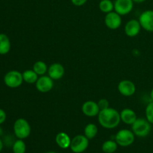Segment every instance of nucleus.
<instances>
[{"label": "nucleus", "mask_w": 153, "mask_h": 153, "mask_svg": "<svg viewBox=\"0 0 153 153\" xmlns=\"http://www.w3.org/2000/svg\"><path fill=\"white\" fill-rule=\"evenodd\" d=\"M10 41L5 34H0V55H6L10 50Z\"/></svg>", "instance_id": "f3484780"}, {"label": "nucleus", "mask_w": 153, "mask_h": 153, "mask_svg": "<svg viewBox=\"0 0 153 153\" xmlns=\"http://www.w3.org/2000/svg\"><path fill=\"white\" fill-rule=\"evenodd\" d=\"M120 119L123 123L126 125H132L137 119L135 112L131 108H124L120 112Z\"/></svg>", "instance_id": "2eb2a0df"}, {"label": "nucleus", "mask_w": 153, "mask_h": 153, "mask_svg": "<svg viewBox=\"0 0 153 153\" xmlns=\"http://www.w3.org/2000/svg\"><path fill=\"white\" fill-rule=\"evenodd\" d=\"M84 132H85V135L89 140H91L97 136V133H98V128L95 124L89 123L85 126Z\"/></svg>", "instance_id": "4be33fe9"}, {"label": "nucleus", "mask_w": 153, "mask_h": 153, "mask_svg": "<svg viewBox=\"0 0 153 153\" xmlns=\"http://www.w3.org/2000/svg\"><path fill=\"white\" fill-rule=\"evenodd\" d=\"M150 98H151V100H152V101H153V88L150 92Z\"/></svg>", "instance_id": "c756f323"}, {"label": "nucleus", "mask_w": 153, "mask_h": 153, "mask_svg": "<svg viewBox=\"0 0 153 153\" xmlns=\"http://www.w3.org/2000/svg\"><path fill=\"white\" fill-rule=\"evenodd\" d=\"M97 104H98L99 107H100V111L104 110V109L108 108L109 107V102L106 99H101V100H99Z\"/></svg>", "instance_id": "393cba45"}, {"label": "nucleus", "mask_w": 153, "mask_h": 153, "mask_svg": "<svg viewBox=\"0 0 153 153\" xmlns=\"http://www.w3.org/2000/svg\"><path fill=\"white\" fill-rule=\"evenodd\" d=\"M2 133H3V131H2V129H1V128H0V136H1V134H2Z\"/></svg>", "instance_id": "7c9ffc66"}, {"label": "nucleus", "mask_w": 153, "mask_h": 153, "mask_svg": "<svg viewBox=\"0 0 153 153\" xmlns=\"http://www.w3.org/2000/svg\"><path fill=\"white\" fill-rule=\"evenodd\" d=\"M135 135L132 131L129 129H121L115 135V141L120 146L126 147L134 143Z\"/></svg>", "instance_id": "20e7f679"}, {"label": "nucleus", "mask_w": 153, "mask_h": 153, "mask_svg": "<svg viewBox=\"0 0 153 153\" xmlns=\"http://www.w3.org/2000/svg\"><path fill=\"white\" fill-rule=\"evenodd\" d=\"M145 1H146V0H133V1L136 3H142V2H144Z\"/></svg>", "instance_id": "c85d7f7f"}, {"label": "nucleus", "mask_w": 153, "mask_h": 153, "mask_svg": "<svg viewBox=\"0 0 153 153\" xmlns=\"http://www.w3.org/2000/svg\"><path fill=\"white\" fill-rule=\"evenodd\" d=\"M23 81L28 84H35L38 79V75L33 70H26L22 73Z\"/></svg>", "instance_id": "a211bd4d"}, {"label": "nucleus", "mask_w": 153, "mask_h": 153, "mask_svg": "<svg viewBox=\"0 0 153 153\" xmlns=\"http://www.w3.org/2000/svg\"><path fill=\"white\" fill-rule=\"evenodd\" d=\"M98 122L101 126L107 129L117 128L121 122L120 112L110 107L101 110L98 114Z\"/></svg>", "instance_id": "f257e3e1"}, {"label": "nucleus", "mask_w": 153, "mask_h": 153, "mask_svg": "<svg viewBox=\"0 0 153 153\" xmlns=\"http://www.w3.org/2000/svg\"><path fill=\"white\" fill-rule=\"evenodd\" d=\"M12 150L13 153H25L26 151V145L22 139H18L12 146Z\"/></svg>", "instance_id": "5701e85b"}, {"label": "nucleus", "mask_w": 153, "mask_h": 153, "mask_svg": "<svg viewBox=\"0 0 153 153\" xmlns=\"http://www.w3.org/2000/svg\"><path fill=\"white\" fill-rule=\"evenodd\" d=\"M89 146V139L83 134H78L71 140L70 148L74 153H82Z\"/></svg>", "instance_id": "39448f33"}, {"label": "nucleus", "mask_w": 153, "mask_h": 153, "mask_svg": "<svg viewBox=\"0 0 153 153\" xmlns=\"http://www.w3.org/2000/svg\"><path fill=\"white\" fill-rule=\"evenodd\" d=\"M141 25H140L139 20L137 19H130L126 22L125 25V31L126 34L128 37H134L137 36L140 33V29H141Z\"/></svg>", "instance_id": "ddd939ff"}, {"label": "nucleus", "mask_w": 153, "mask_h": 153, "mask_svg": "<svg viewBox=\"0 0 153 153\" xmlns=\"http://www.w3.org/2000/svg\"><path fill=\"white\" fill-rule=\"evenodd\" d=\"M152 130V124L146 118H137L131 125V131L134 135L139 137H145L148 136Z\"/></svg>", "instance_id": "f03ea898"}, {"label": "nucleus", "mask_w": 153, "mask_h": 153, "mask_svg": "<svg viewBox=\"0 0 153 153\" xmlns=\"http://www.w3.org/2000/svg\"><path fill=\"white\" fill-rule=\"evenodd\" d=\"M82 111L85 116L89 117H94L98 116L100 109L97 102L92 101V100H88L82 105Z\"/></svg>", "instance_id": "f8f14e48"}, {"label": "nucleus", "mask_w": 153, "mask_h": 153, "mask_svg": "<svg viewBox=\"0 0 153 153\" xmlns=\"http://www.w3.org/2000/svg\"><path fill=\"white\" fill-rule=\"evenodd\" d=\"M105 24L106 26L111 30H116L122 25V18L116 11H111L106 13L105 17Z\"/></svg>", "instance_id": "6e6552de"}, {"label": "nucleus", "mask_w": 153, "mask_h": 153, "mask_svg": "<svg viewBox=\"0 0 153 153\" xmlns=\"http://www.w3.org/2000/svg\"><path fill=\"white\" fill-rule=\"evenodd\" d=\"M145 115L146 118L152 125H153V101H151L146 105L145 109Z\"/></svg>", "instance_id": "b1692460"}, {"label": "nucleus", "mask_w": 153, "mask_h": 153, "mask_svg": "<svg viewBox=\"0 0 153 153\" xmlns=\"http://www.w3.org/2000/svg\"><path fill=\"white\" fill-rule=\"evenodd\" d=\"M55 142L60 148L65 149L70 148L71 138L67 133L61 131V132L57 134L56 137H55Z\"/></svg>", "instance_id": "dca6fc26"}, {"label": "nucleus", "mask_w": 153, "mask_h": 153, "mask_svg": "<svg viewBox=\"0 0 153 153\" xmlns=\"http://www.w3.org/2000/svg\"><path fill=\"white\" fill-rule=\"evenodd\" d=\"M4 82L10 88H19L23 82L22 73L17 70H10L4 76Z\"/></svg>", "instance_id": "423d86ee"}, {"label": "nucleus", "mask_w": 153, "mask_h": 153, "mask_svg": "<svg viewBox=\"0 0 153 153\" xmlns=\"http://www.w3.org/2000/svg\"><path fill=\"white\" fill-rule=\"evenodd\" d=\"M120 94L124 97H131L136 92V86L130 80H123L119 83L117 87Z\"/></svg>", "instance_id": "9b49d317"}, {"label": "nucleus", "mask_w": 153, "mask_h": 153, "mask_svg": "<svg viewBox=\"0 0 153 153\" xmlns=\"http://www.w3.org/2000/svg\"><path fill=\"white\" fill-rule=\"evenodd\" d=\"M6 117H7V115H6L5 111L3 109L0 108V125L4 123V121L6 120Z\"/></svg>", "instance_id": "bb28decb"}, {"label": "nucleus", "mask_w": 153, "mask_h": 153, "mask_svg": "<svg viewBox=\"0 0 153 153\" xmlns=\"http://www.w3.org/2000/svg\"><path fill=\"white\" fill-rule=\"evenodd\" d=\"M48 68L47 64L44 62V61H38L37 62H35L33 65L32 70L37 73L38 76H44L46 73L48 72Z\"/></svg>", "instance_id": "6ab92c4d"}, {"label": "nucleus", "mask_w": 153, "mask_h": 153, "mask_svg": "<svg viewBox=\"0 0 153 153\" xmlns=\"http://www.w3.org/2000/svg\"><path fill=\"white\" fill-rule=\"evenodd\" d=\"M99 8L103 13H108L114 10V4L111 0H101L99 3Z\"/></svg>", "instance_id": "412c9836"}, {"label": "nucleus", "mask_w": 153, "mask_h": 153, "mask_svg": "<svg viewBox=\"0 0 153 153\" xmlns=\"http://www.w3.org/2000/svg\"><path fill=\"white\" fill-rule=\"evenodd\" d=\"M139 22L142 28L149 32H153V10H146L139 16Z\"/></svg>", "instance_id": "1a4fd4ad"}, {"label": "nucleus", "mask_w": 153, "mask_h": 153, "mask_svg": "<svg viewBox=\"0 0 153 153\" xmlns=\"http://www.w3.org/2000/svg\"><path fill=\"white\" fill-rule=\"evenodd\" d=\"M13 132L18 139H24L29 137L31 134V126L24 118H19L13 124Z\"/></svg>", "instance_id": "7ed1b4c3"}, {"label": "nucleus", "mask_w": 153, "mask_h": 153, "mask_svg": "<svg viewBox=\"0 0 153 153\" xmlns=\"http://www.w3.org/2000/svg\"><path fill=\"white\" fill-rule=\"evenodd\" d=\"M49 76H41L35 83L36 88L40 93H47L52 91L54 87V82Z\"/></svg>", "instance_id": "9d476101"}, {"label": "nucleus", "mask_w": 153, "mask_h": 153, "mask_svg": "<svg viewBox=\"0 0 153 153\" xmlns=\"http://www.w3.org/2000/svg\"><path fill=\"white\" fill-rule=\"evenodd\" d=\"M87 1H88V0H71V2L75 6H77V7H80V6L84 5Z\"/></svg>", "instance_id": "a878e982"}, {"label": "nucleus", "mask_w": 153, "mask_h": 153, "mask_svg": "<svg viewBox=\"0 0 153 153\" xmlns=\"http://www.w3.org/2000/svg\"><path fill=\"white\" fill-rule=\"evenodd\" d=\"M2 149H3V142H2V140L0 139V152H1Z\"/></svg>", "instance_id": "cd10ccee"}, {"label": "nucleus", "mask_w": 153, "mask_h": 153, "mask_svg": "<svg viewBox=\"0 0 153 153\" xmlns=\"http://www.w3.org/2000/svg\"><path fill=\"white\" fill-rule=\"evenodd\" d=\"M114 11L119 13L120 16L127 15L131 13L134 7L133 0H115Z\"/></svg>", "instance_id": "0eeeda50"}, {"label": "nucleus", "mask_w": 153, "mask_h": 153, "mask_svg": "<svg viewBox=\"0 0 153 153\" xmlns=\"http://www.w3.org/2000/svg\"><path fill=\"white\" fill-rule=\"evenodd\" d=\"M46 153H57V152H52V151H50V152H46Z\"/></svg>", "instance_id": "2f4dec72"}, {"label": "nucleus", "mask_w": 153, "mask_h": 153, "mask_svg": "<svg viewBox=\"0 0 153 153\" xmlns=\"http://www.w3.org/2000/svg\"><path fill=\"white\" fill-rule=\"evenodd\" d=\"M117 143L112 140H106L102 145V149L105 153H114L117 149Z\"/></svg>", "instance_id": "aec40b11"}, {"label": "nucleus", "mask_w": 153, "mask_h": 153, "mask_svg": "<svg viewBox=\"0 0 153 153\" xmlns=\"http://www.w3.org/2000/svg\"><path fill=\"white\" fill-rule=\"evenodd\" d=\"M48 76L53 80H58L62 79L65 73L64 66L60 63H54L48 68Z\"/></svg>", "instance_id": "4468645a"}]
</instances>
